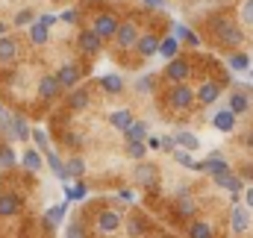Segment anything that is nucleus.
Instances as JSON below:
<instances>
[{"label":"nucleus","instance_id":"f257e3e1","mask_svg":"<svg viewBox=\"0 0 253 238\" xmlns=\"http://www.w3.org/2000/svg\"><path fill=\"white\" fill-rule=\"evenodd\" d=\"M194 100H197V94L191 91L186 82H183V85H171V91L165 94V103H168L174 112H189L191 106H194Z\"/></svg>","mask_w":253,"mask_h":238},{"label":"nucleus","instance_id":"f03ea898","mask_svg":"<svg viewBox=\"0 0 253 238\" xmlns=\"http://www.w3.org/2000/svg\"><path fill=\"white\" fill-rule=\"evenodd\" d=\"M118 27H121V21L115 18V12H97V15L91 18V27H88V30L97 33V36L106 41V39H115V36H118Z\"/></svg>","mask_w":253,"mask_h":238},{"label":"nucleus","instance_id":"7ed1b4c3","mask_svg":"<svg viewBox=\"0 0 253 238\" xmlns=\"http://www.w3.org/2000/svg\"><path fill=\"white\" fill-rule=\"evenodd\" d=\"M215 36H218V41L224 44V47H239L242 41H245V33H242V27H236L233 21H215Z\"/></svg>","mask_w":253,"mask_h":238},{"label":"nucleus","instance_id":"20e7f679","mask_svg":"<svg viewBox=\"0 0 253 238\" xmlns=\"http://www.w3.org/2000/svg\"><path fill=\"white\" fill-rule=\"evenodd\" d=\"M121 212H115V209H100L97 212V218H94V227H97V233H103V236H112L118 227H121Z\"/></svg>","mask_w":253,"mask_h":238},{"label":"nucleus","instance_id":"39448f33","mask_svg":"<svg viewBox=\"0 0 253 238\" xmlns=\"http://www.w3.org/2000/svg\"><path fill=\"white\" fill-rule=\"evenodd\" d=\"M165 77H168L174 85H183V82L191 77V62L186 59V56H177L174 62H168V68H165Z\"/></svg>","mask_w":253,"mask_h":238},{"label":"nucleus","instance_id":"423d86ee","mask_svg":"<svg viewBox=\"0 0 253 238\" xmlns=\"http://www.w3.org/2000/svg\"><path fill=\"white\" fill-rule=\"evenodd\" d=\"M135 41H138V27H135V21H121L118 36H115V44H118L121 50H135Z\"/></svg>","mask_w":253,"mask_h":238},{"label":"nucleus","instance_id":"0eeeda50","mask_svg":"<svg viewBox=\"0 0 253 238\" xmlns=\"http://www.w3.org/2000/svg\"><path fill=\"white\" fill-rule=\"evenodd\" d=\"M77 47H80V53H85V56H94V53H100V50H103V39L85 27V30L77 36Z\"/></svg>","mask_w":253,"mask_h":238},{"label":"nucleus","instance_id":"6e6552de","mask_svg":"<svg viewBox=\"0 0 253 238\" xmlns=\"http://www.w3.org/2000/svg\"><path fill=\"white\" fill-rule=\"evenodd\" d=\"M194 171H203V174H212V177H221V174H230L233 168L227 165V159L221 156V153H212L206 162H197L194 165Z\"/></svg>","mask_w":253,"mask_h":238},{"label":"nucleus","instance_id":"1a4fd4ad","mask_svg":"<svg viewBox=\"0 0 253 238\" xmlns=\"http://www.w3.org/2000/svg\"><path fill=\"white\" fill-rule=\"evenodd\" d=\"M59 91H62V85H59L56 74H44V77L39 79V97H42L44 103H53V100L59 97Z\"/></svg>","mask_w":253,"mask_h":238},{"label":"nucleus","instance_id":"9d476101","mask_svg":"<svg viewBox=\"0 0 253 238\" xmlns=\"http://www.w3.org/2000/svg\"><path fill=\"white\" fill-rule=\"evenodd\" d=\"M159 36H153V33H144V36H138V41H135V53L141 56V59H150V56H156L159 53Z\"/></svg>","mask_w":253,"mask_h":238},{"label":"nucleus","instance_id":"9b49d317","mask_svg":"<svg viewBox=\"0 0 253 238\" xmlns=\"http://www.w3.org/2000/svg\"><path fill=\"white\" fill-rule=\"evenodd\" d=\"M21 197L15 191H0V218H15L21 212Z\"/></svg>","mask_w":253,"mask_h":238},{"label":"nucleus","instance_id":"f8f14e48","mask_svg":"<svg viewBox=\"0 0 253 238\" xmlns=\"http://www.w3.org/2000/svg\"><path fill=\"white\" fill-rule=\"evenodd\" d=\"M56 79H59L62 88H77V82H80V65L77 62H65L62 68L56 71Z\"/></svg>","mask_w":253,"mask_h":238},{"label":"nucleus","instance_id":"ddd939ff","mask_svg":"<svg viewBox=\"0 0 253 238\" xmlns=\"http://www.w3.org/2000/svg\"><path fill=\"white\" fill-rule=\"evenodd\" d=\"M132 177L138 179V185L153 188V185H156V177H159V171H156V165H150V162H138L135 171H132Z\"/></svg>","mask_w":253,"mask_h":238},{"label":"nucleus","instance_id":"4468645a","mask_svg":"<svg viewBox=\"0 0 253 238\" xmlns=\"http://www.w3.org/2000/svg\"><path fill=\"white\" fill-rule=\"evenodd\" d=\"M194 94H197V100H200L203 106H209V103H215V100L221 97V82H215V79H206V82H203V85H200Z\"/></svg>","mask_w":253,"mask_h":238},{"label":"nucleus","instance_id":"2eb2a0df","mask_svg":"<svg viewBox=\"0 0 253 238\" xmlns=\"http://www.w3.org/2000/svg\"><path fill=\"white\" fill-rule=\"evenodd\" d=\"M18 53H21V44H18L12 36H3V39H0V65L15 62L18 59Z\"/></svg>","mask_w":253,"mask_h":238},{"label":"nucleus","instance_id":"dca6fc26","mask_svg":"<svg viewBox=\"0 0 253 238\" xmlns=\"http://www.w3.org/2000/svg\"><path fill=\"white\" fill-rule=\"evenodd\" d=\"M174 212H177L180 218H191V215H197V203L191 200L189 188H180V197H177V206H174Z\"/></svg>","mask_w":253,"mask_h":238},{"label":"nucleus","instance_id":"f3484780","mask_svg":"<svg viewBox=\"0 0 253 238\" xmlns=\"http://www.w3.org/2000/svg\"><path fill=\"white\" fill-rule=\"evenodd\" d=\"M230 227H233V233H236V236H242V233L251 227V212H248V206H236V209H233Z\"/></svg>","mask_w":253,"mask_h":238},{"label":"nucleus","instance_id":"a211bd4d","mask_svg":"<svg viewBox=\"0 0 253 238\" xmlns=\"http://www.w3.org/2000/svg\"><path fill=\"white\" fill-rule=\"evenodd\" d=\"M212 126L221 129V132H233V129H236V115H233L230 109H221V112L212 115Z\"/></svg>","mask_w":253,"mask_h":238},{"label":"nucleus","instance_id":"6ab92c4d","mask_svg":"<svg viewBox=\"0 0 253 238\" xmlns=\"http://www.w3.org/2000/svg\"><path fill=\"white\" fill-rule=\"evenodd\" d=\"M47 39H50V27H47V24H42V21L36 18V21L30 24V41L42 47V44H47Z\"/></svg>","mask_w":253,"mask_h":238},{"label":"nucleus","instance_id":"aec40b11","mask_svg":"<svg viewBox=\"0 0 253 238\" xmlns=\"http://www.w3.org/2000/svg\"><path fill=\"white\" fill-rule=\"evenodd\" d=\"M65 215H68V203H59V206H50V209L44 212V227H47V230L59 227V224L65 221Z\"/></svg>","mask_w":253,"mask_h":238},{"label":"nucleus","instance_id":"412c9836","mask_svg":"<svg viewBox=\"0 0 253 238\" xmlns=\"http://www.w3.org/2000/svg\"><path fill=\"white\" fill-rule=\"evenodd\" d=\"M12 135H15V141H30L33 138V129L27 126L24 115H12Z\"/></svg>","mask_w":253,"mask_h":238},{"label":"nucleus","instance_id":"4be33fe9","mask_svg":"<svg viewBox=\"0 0 253 238\" xmlns=\"http://www.w3.org/2000/svg\"><path fill=\"white\" fill-rule=\"evenodd\" d=\"M88 103H91V94H88L85 88H74V91L68 94V109H74V112L85 109Z\"/></svg>","mask_w":253,"mask_h":238},{"label":"nucleus","instance_id":"5701e85b","mask_svg":"<svg viewBox=\"0 0 253 238\" xmlns=\"http://www.w3.org/2000/svg\"><path fill=\"white\" fill-rule=\"evenodd\" d=\"M132 120H135V118H132V112H129V109H118V112H112V115H109V123H112L118 132H126V129L132 126Z\"/></svg>","mask_w":253,"mask_h":238},{"label":"nucleus","instance_id":"b1692460","mask_svg":"<svg viewBox=\"0 0 253 238\" xmlns=\"http://www.w3.org/2000/svg\"><path fill=\"white\" fill-rule=\"evenodd\" d=\"M159 53H162L168 62H174L177 56H180V41H177L174 36H165V39L159 41Z\"/></svg>","mask_w":253,"mask_h":238},{"label":"nucleus","instance_id":"393cba45","mask_svg":"<svg viewBox=\"0 0 253 238\" xmlns=\"http://www.w3.org/2000/svg\"><path fill=\"white\" fill-rule=\"evenodd\" d=\"M174 39H177V41H186V44H191V47H200V36L191 33L186 24H174Z\"/></svg>","mask_w":253,"mask_h":238},{"label":"nucleus","instance_id":"a878e982","mask_svg":"<svg viewBox=\"0 0 253 238\" xmlns=\"http://www.w3.org/2000/svg\"><path fill=\"white\" fill-rule=\"evenodd\" d=\"M174 144H180V150H197L200 147V141H197V135L194 132H186V129H180V132H174Z\"/></svg>","mask_w":253,"mask_h":238},{"label":"nucleus","instance_id":"bb28decb","mask_svg":"<svg viewBox=\"0 0 253 238\" xmlns=\"http://www.w3.org/2000/svg\"><path fill=\"white\" fill-rule=\"evenodd\" d=\"M186 236L189 238H215V230H212L206 221H191L189 230H186Z\"/></svg>","mask_w":253,"mask_h":238},{"label":"nucleus","instance_id":"cd10ccee","mask_svg":"<svg viewBox=\"0 0 253 238\" xmlns=\"http://www.w3.org/2000/svg\"><path fill=\"white\" fill-rule=\"evenodd\" d=\"M100 88L109 91V94H118L124 88V77L121 74H106V77H100Z\"/></svg>","mask_w":253,"mask_h":238},{"label":"nucleus","instance_id":"c85d7f7f","mask_svg":"<svg viewBox=\"0 0 253 238\" xmlns=\"http://www.w3.org/2000/svg\"><path fill=\"white\" fill-rule=\"evenodd\" d=\"M124 138H126V144L129 141H147V123L144 120H132V126L124 132Z\"/></svg>","mask_w":253,"mask_h":238},{"label":"nucleus","instance_id":"c756f323","mask_svg":"<svg viewBox=\"0 0 253 238\" xmlns=\"http://www.w3.org/2000/svg\"><path fill=\"white\" fill-rule=\"evenodd\" d=\"M215 182H218V185H221V188H227V191H230V194H233V197H236V194H239V191H242V179L236 177V174H233V171H230V174H221V177H215Z\"/></svg>","mask_w":253,"mask_h":238},{"label":"nucleus","instance_id":"7c9ffc66","mask_svg":"<svg viewBox=\"0 0 253 238\" xmlns=\"http://www.w3.org/2000/svg\"><path fill=\"white\" fill-rule=\"evenodd\" d=\"M233 115H242V112H248L251 109V100H248V94H242V91H236L233 97H230V106H227Z\"/></svg>","mask_w":253,"mask_h":238},{"label":"nucleus","instance_id":"2f4dec72","mask_svg":"<svg viewBox=\"0 0 253 238\" xmlns=\"http://www.w3.org/2000/svg\"><path fill=\"white\" fill-rule=\"evenodd\" d=\"M21 162H24V171H30V174L42 171V156H39V150H24Z\"/></svg>","mask_w":253,"mask_h":238},{"label":"nucleus","instance_id":"473e14b6","mask_svg":"<svg viewBox=\"0 0 253 238\" xmlns=\"http://www.w3.org/2000/svg\"><path fill=\"white\" fill-rule=\"evenodd\" d=\"M65 174L71 179H80L83 174H85V162L80 159V156H71L68 162H65Z\"/></svg>","mask_w":253,"mask_h":238},{"label":"nucleus","instance_id":"72a5a7b5","mask_svg":"<svg viewBox=\"0 0 253 238\" xmlns=\"http://www.w3.org/2000/svg\"><path fill=\"white\" fill-rule=\"evenodd\" d=\"M126 233H129V238H138L147 233V221L141 218V215H132L129 221H126Z\"/></svg>","mask_w":253,"mask_h":238},{"label":"nucleus","instance_id":"f704fd0d","mask_svg":"<svg viewBox=\"0 0 253 238\" xmlns=\"http://www.w3.org/2000/svg\"><path fill=\"white\" fill-rule=\"evenodd\" d=\"M85 194H88V188H85L83 182L65 185V203H71V200H85Z\"/></svg>","mask_w":253,"mask_h":238},{"label":"nucleus","instance_id":"c9c22d12","mask_svg":"<svg viewBox=\"0 0 253 238\" xmlns=\"http://www.w3.org/2000/svg\"><path fill=\"white\" fill-rule=\"evenodd\" d=\"M15 165H18V156H15V150H12V144H0V168L9 171V168H15Z\"/></svg>","mask_w":253,"mask_h":238},{"label":"nucleus","instance_id":"e433bc0d","mask_svg":"<svg viewBox=\"0 0 253 238\" xmlns=\"http://www.w3.org/2000/svg\"><path fill=\"white\" fill-rule=\"evenodd\" d=\"M65 238H88V230H85V224H83L80 218L68 221V227H65Z\"/></svg>","mask_w":253,"mask_h":238},{"label":"nucleus","instance_id":"4c0bfd02","mask_svg":"<svg viewBox=\"0 0 253 238\" xmlns=\"http://www.w3.org/2000/svg\"><path fill=\"white\" fill-rule=\"evenodd\" d=\"M126 153L138 162H144V153H147V141H129L126 144Z\"/></svg>","mask_w":253,"mask_h":238},{"label":"nucleus","instance_id":"58836bf2","mask_svg":"<svg viewBox=\"0 0 253 238\" xmlns=\"http://www.w3.org/2000/svg\"><path fill=\"white\" fill-rule=\"evenodd\" d=\"M135 91H138V94H150V91H153V74H141V77L135 79Z\"/></svg>","mask_w":253,"mask_h":238},{"label":"nucleus","instance_id":"ea45409f","mask_svg":"<svg viewBox=\"0 0 253 238\" xmlns=\"http://www.w3.org/2000/svg\"><path fill=\"white\" fill-rule=\"evenodd\" d=\"M230 68H233V71H248V68H251V59H248V53H233V56H230Z\"/></svg>","mask_w":253,"mask_h":238},{"label":"nucleus","instance_id":"a19ab883","mask_svg":"<svg viewBox=\"0 0 253 238\" xmlns=\"http://www.w3.org/2000/svg\"><path fill=\"white\" fill-rule=\"evenodd\" d=\"M33 141H36V147H39L42 153H47V150H50V138H47V132H44V129H33Z\"/></svg>","mask_w":253,"mask_h":238},{"label":"nucleus","instance_id":"79ce46f5","mask_svg":"<svg viewBox=\"0 0 253 238\" xmlns=\"http://www.w3.org/2000/svg\"><path fill=\"white\" fill-rule=\"evenodd\" d=\"M174 159H177V162H180L183 168H191V171H194V165H197V162L191 159V153H189V150H180V147L174 150Z\"/></svg>","mask_w":253,"mask_h":238},{"label":"nucleus","instance_id":"37998d69","mask_svg":"<svg viewBox=\"0 0 253 238\" xmlns=\"http://www.w3.org/2000/svg\"><path fill=\"white\" fill-rule=\"evenodd\" d=\"M59 21H65V24H80V9H65V12H59Z\"/></svg>","mask_w":253,"mask_h":238},{"label":"nucleus","instance_id":"c03bdc74","mask_svg":"<svg viewBox=\"0 0 253 238\" xmlns=\"http://www.w3.org/2000/svg\"><path fill=\"white\" fill-rule=\"evenodd\" d=\"M242 21H245L248 27H253V0H245V3H242Z\"/></svg>","mask_w":253,"mask_h":238},{"label":"nucleus","instance_id":"a18cd8bd","mask_svg":"<svg viewBox=\"0 0 253 238\" xmlns=\"http://www.w3.org/2000/svg\"><path fill=\"white\" fill-rule=\"evenodd\" d=\"M36 18H33V12L30 9H24V12H18L15 15V27H27V24H33Z\"/></svg>","mask_w":253,"mask_h":238},{"label":"nucleus","instance_id":"49530a36","mask_svg":"<svg viewBox=\"0 0 253 238\" xmlns=\"http://www.w3.org/2000/svg\"><path fill=\"white\" fill-rule=\"evenodd\" d=\"M65 144H71V147H80V144H83V138H80L77 132H65Z\"/></svg>","mask_w":253,"mask_h":238},{"label":"nucleus","instance_id":"de8ad7c7","mask_svg":"<svg viewBox=\"0 0 253 238\" xmlns=\"http://www.w3.org/2000/svg\"><path fill=\"white\" fill-rule=\"evenodd\" d=\"M147 147H150V150H162V141H159L156 135H147Z\"/></svg>","mask_w":253,"mask_h":238},{"label":"nucleus","instance_id":"09e8293b","mask_svg":"<svg viewBox=\"0 0 253 238\" xmlns=\"http://www.w3.org/2000/svg\"><path fill=\"white\" fill-rule=\"evenodd\" d=\"M39 21H42V24H47V27H53V24L59 21V15H42Z\"/></svg>","mask_w":253,"mask_h":238},{"label":"nucleus","instance_id":"8fccbe9b","mask_svg":"<svg viewBox=\"0 0 253 238\" xmlns=\"http://www.w3.org/2000/svg\"><path fill=\"white\" fill-rule=\"evenodd\" d=\"M118 197H121L124 203H132V191H129V188H121V191H118Z\"/></svg>","mask_w":253,"mask_h":238},{"label":"nucleus","instance_id":"3c124183","mask_svg":"<svg viewBox=\"0 0 253 238\" xmlns=\"http://www.w3.org/2000/svg\"><path fill=\"white\" fill-rule=\"evenodd\" d=\"M144 6H150V9H162L165 6V0H141Z\"/></svg>","mask_w":253,"mask_h":238},{"label":"nucleus","instance_id":"603ef678","mask_svg":"<svg viewBox=\"0 0 253 238\" xmlns=\"http://www.w3.org/2000/svg\"><path fill=\"white\" fill-rule=\"evenodd\" d=\"M245 203H248V209H253V188L245 191Z\"/></svg>","mask_w":253,"mask_h":238},{"label":"nucleus","instance_id":"864d4df0","mask_svg":"<svg viewBox=\"0 0 253 238\" xmlns=\"http://www.w3.org/2000/svg\"><path fill=\"white\" fill-rule=\"evenodd\" d=\"M3 36H6V24L0 21V39H3Z\"/></svg>","mask_w":253,"mask_h":238},{"label":"nucleus","instance_id":"5fc2aeb1","mask_svg":"<svg viewBox=\"0 0 253 238\" xmlns=\"http://www.w3.org/2000/svg\"><path fill=\"white\" fill-rule=\"evenodd\" d=\"M3 115H9V112H6V109H3V103H0V118H3Z\"/></svg>","mask_w":253,"mask_h":238}]
</instances>
